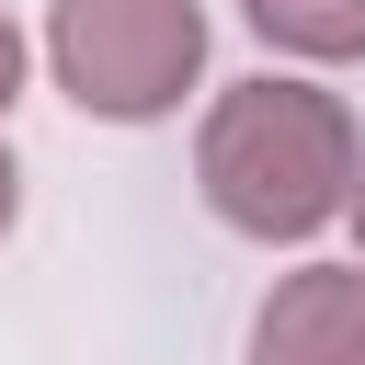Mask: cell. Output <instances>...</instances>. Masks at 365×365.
<instances>
[{"label":"cell","instance_id":"6da1fadb","mask_svg":"<svg viewBox=\"0 0 365 365\" xmlns=\"http://www.w3.org/2000/svg\"><path fill=\"white\" fill-rule=\"evenodd\" d=\"M354 114L319 91V80H228L205 103V137H194V182L205 205L240 228V240H319L342 205H354Z\"/></svg>","mask_w":365,"mask_h":365},{"label":"cell","instance_id":"7a4b0ae2","mask_svg":"<svg viewBox=\"0 0 365 365\" xmlns=\"http://www.w3.org/2000/svg\"><path fill=\"white\" fill-rule=\"evenodd\" d=\"M46 68L103 125H160L205 68L194 0H46Z\"/></svg>","mask_w":365,"mask_h":365},{"label":"cell","instance_id":"3957f363","mask_svg":"<svg viewBox=\"0 0 365 365\" xmlns=\"http://www.w3.org/2000/svg\"><path fill=\"white\" fill-rule=\"evenodd\" d=\"M251 365H365V262H308L262 297Z\"/></svg>","mask_w":365,"mask_h":365},{"label":"cell","instance_id":"277c9868","mask_svg":"<svg viewBox=\"0 0 365 365\" xmlns=\"http://www.w3.org/2000/svg\"><path fill=\"white\" fill-rule=\"evenodd\" d=\"M240 11L285 57H365V0H240Z\"/></svg>","mask_w":365,"mask_h":365},{"label":"cell","instance_id":"5b68a950","mask_svg":"<svg viewBox=\"0 0 365 365\" xmlns=\"http://www.w3.org/2000/svg\"><path fill=\"white\" fill-rule=\"evenodd\" d=\"M11 91H23V34H11V11H0V114H11Z\"/></svg>","mask_w":365,"mask_h":365},{"label":"cell","instance_id":"8992f818","mask_svg":"<svg viewBox=\"0 0 365 365\" xmlns=\"http://www.w3.org/2000/svg\"><path fill=\"white\" fill-rule=\"evenodd\" d=\"M11 217H23V171H11V148H0V240H11Z\"/></svg>","mask_w":365,"mask_h":365},{"label":"cell","instance_id":"52a82bcc","mask_svg":"<svg viewBox=\"0 0 365 365\" xmlns=\"http://www.w3.org/2000/svg\"><path fill=\"white\" fill-rule=\"evenodd\" d=\"M342 217H354V251H365V171H354V205H342Z\"/></svg>","mask_w":365,"mask_h":365}]
</instances>
